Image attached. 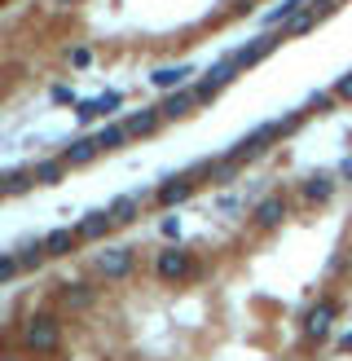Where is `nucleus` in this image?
Instances as JSON below:
<instances>
[{
  "label": "nucleus",
  "instance_id": "obj_18",
  "mask_svg": "<svg viewBox=\"0 0 352 361\" xmlns=\"http://www.w3.org/2000/svg\"><path fill=\"white\" fill-rule=\"evenodd\" d=\"M62 168H66L62 159H44V163H36V168H31V172H36V185H58V180H62Z\"/></svg>",
  "mask_w": 352,
  "mask_h": 361
},
{
  "label": "nucleus",
  "instance_id": "obj_11",
  "mask_svg": "<svg viewBox=\"0 0 352 361\" xmlns=\"http://www.w3.org/2000/svg\"><path fill=\"white\" fill-rule=\"evenodd\" d=\"M110 229H115L110 211H89V216L79 221V238H102V234H110Z\"/></svg>",
  "mask_w": 352,
  "mask_h": 361
},
{
  "label": "nucleus",
  "instance_id": "obj_7",
  "mask_svg": "<svg viewBox=\"0 0 352 361\" xmlns=\"http://www.w3.org/2000/svg\"><path fill=\"white\" fill-rule=\"evenodd\" d=\"M190 190H194V180H190V176H172L167 185H159L155 199H159L163 207H172V203H185V199H190Z\"/></svg>",
  "mask_w": 352,
  "mask_h": 361
},
{
  "label": "nucleus",
  "instance_id": "obj_2",
  "mask_svg": "<svg viewBox=\"0 0 352 361\" xmlns=\"http://www.w3.org/2000/svg\"><path fill=\"white\" fill-rule=\"evenodd\" d=\"M119 106H124L119 93H102V97H93V102L79 106V124H93V119H102V114H115Z\"/></svg>",
  "mask_w": 352,
  "mask_h": 361
},
{
  "label": "nucleus",
  "instance_id": "obj_5",
  "mask_svg": "<svg viewBox=\"0 0 352 361\" xmlns=\"http://www.w3.org/2000/svg\"><path fill=\"white\" fill-rule=\"evenodd\" d=\"M31 348H40V353H48V348H53V343H58V322L53 317H36V322H31Z\"/></svg>",
  "mask_w": 352,
  "mask_h": 361
},
{
  "label": "nucleus",
  "instance_id": "obj_31",
  "mask_svg": "<svg viewBox=\"0 0 352 361\" xmlns=\"http://www.w3.org/2000/svg\"><path fill=\"white\" fill-rule=\"evenodd\" d=\"M339 172H344V176L352 180V159H344V168H339Z\"/></svg>",
  "mask_w": 352,
  "mask_h": 361
},
{
  "label": "nucleus",
  "instance_id": "obj_25",
  "mask_svg": "<svg viewBox=\"0 0 352 361\" xmlns=\"http://www.w3.org/2000/svg\"><path fill=\"white\" fill-rule=\"evenodd\" d=\"M22 269V260H13V256H0V282H9L13 273Z\"/></svg>",
  "mask_w": 352,
  "mask_h": 361
},
{
  "label": "nucleus",
  "instance_id": "obj_27",
  "mask_svg": "<svg viewBox=\"0 0 352 361\" xmlns=\"http://www.w3.org/2000/svg\"><path fill=\"white\" fill-rule=\"evenodd\" d=\"M89 62H93L89 48H71V67H89Z\"/></svg>",
  "mask_w": 352,
  "mask_h": 361
},
{
  "label": "nucleus",
  "instance_id": "obj_17",
  "mask_svg": "<svg viewBox=\"0 0 352 361\" xmlns=\"http://www.w3.org/2000/svg\"><path fill=\"white\" fill-rule=\"evenodd\" d=\"M317 18H322L317 9H299L295 18L287 22V31H282V36H287V40H291V36H304V31H313V27H317Z\"/></svg>",
  "mask_w": 352,
  "mask_h": 361
},
{
  "label": "nucleus",
  "instance_id": "obj_1",
  "mask_svg": "<svg viewBox=\"0 0 352 361\" xmlns=\"http://www.w3.org/2000/svg\"><path fill=\"white\" fill-rule=\"evenodd\" d=\"M282 40H287V36H260V40H251V44H242L238 53H229V58L238 62V67H256V62H260V58H269V53H273V48H278Z\"/></svg>",
  "mask_w": 352,
  "mask_h": 361
},
{
  "label": "nucleus",
  "instance_id": "obj_14",
  "mask_svg": "<svg viewBox=\"0 0 352 361\" xmlns=\"http://www.w3.org/2000/svg\"><path fill=\"white\" fill-rule=\"evenodd\" d=\"M190 75H194V67H163V71H155L150 79H155L159 88H181V84H185Z\"/></svg>",
  "mask_w": 352,
  "mask_h": 361
},
{
  "label": "nucleus",
  "instance_id": "obj_8",
  "mask_svg": "<svg viewBox=\"0 0 352 361\" xmlns=\"http://www.w3.org/2000/svg\"><path fill=\"white\" fill-rule=\"evenodd\" d=\"M330 322H334V304H317L313 313H308V322H304V335L308 339H326Z\"/></svg>",
  "mask_w": 352,
  "mask_h": 361
},
{
  "label": "nucleus",
  "instance_id": "obj_22",
  "mask_svg": "<svg viewBox=\"0 0 352 361\" xmlns=\"http://www.w3.org/2000/svg\"><path fill=\"white\" fill-rule=\"evenodd\" d=\"M31 185H36V172L31 168H13L9 172V194H27Z\"/></svg>",
  "mask_w": 352,
  "mask_h": 361
},
{
  "label": "nucleus",
  "instance_id": "obj_30",
  "mask_svg": "<svg viewBox=\"0 0 352 361\" xmlns=\"http://www.w3.org/2000/svg\"><path fill=\"white\" fill-rule=\"evenodd\" d=\"M5 194H9V176H0V199H5Z\"/></svg>",
  "mask_w": 352,
  "mask_h": 361
},
{
  "label": "nucleus",
  "instance_id": "obj_19",
  "mask_svg": "<svg viewBox=\"0 0 352 361\" xmlns=\"http://www.w3.org/2000/svg\"><path fill=\"white\" fill-rule=\"evenodd\" d=\"M282 216H287V203H282L278 194H273V199H264V203L256 207V221H260V225H278Z\"/></svg>",
  "mask_w": 352,
  "mask_h": 361
},
{
  "label": "nucleus",
  "instance_id": "obj_12",
  "mask_svg": "<svg viewBox=\"0 0 352 361\" xmlns=\"http://www.w3.org/2000/svg\"><path fill=\"white\" fill-rule=\"evenodd\" d=\"M159 119H163L159 110H137V114H132V119H128L124 128H128V137H150V133L159 128Z\"/></svg>",
  "mask_w": 352,
  "mask_h": 361
},
{
  "label": "nucleus",
  "instance_id": "obj_3",
  "mask_svg": "<svg viewBox=\"0 0 352 361\" xmlns=\"http://www.w3.org/2000/svg\"><path fill=\"white\" fill-rule=\"evenodd\" d=\"M132 247H115V251H102V260H97V265H102V273L106 277H128L132 273Z\"/></svg>",
  "mask_w": 352,
  "mask_h": 361
},
{
  "label": "nucleus",
  "instance_id": "obj_21",
  "mask_svg": "<svg viewBox=\"0 0 352 361\" xmlns=\"http://www.w3.org/2000/svg\"><path fill=\"white\" fill-rule=\"evenodd\" d=\"M233 71H238V62H233V58H225V62H216V67L207 71V79H211L216 88H225L229 79H233Z\"/></svg>",
  "mask_w": 352,
  "mask_h": 361
},
{
  "label": "nucleus",
  "instance_id": "obj_23",
  "mask_svg": "<svg viewBox=\"0 0 352 361\" xmlns=\"http://www.w3.org/2000/svg\"><path fill=\"white\" fill-rule=\"evenodd\" d=\"M44 260H48L44 242H22V265H27V269H40Z\"/></svg>",
  "mask_w": 352,
  "mask_h": 361
},
{
  "label": "nucleus",
  "instance_id": "obj_20",
  "mask_svg": "<svg viewBox=\"0 0 352 361\" xmlns=\"http://www.w3.org/2000/svg\"><path fill=\"white\" fill-rule=\"evenodd\" d=\"M304 5H308V0H282L278 9H269V13H264V22H269V27H278V22H291V18H295V13L304 9Z\"/></svg>",
  "mask_w": 352,
  "mask_h": 361
},
{
  "label": "nucleus",
  "instance_id": "obj_29",
  "mask_svg": "<svg viewBox=\"0 0 352 361\" xmlns=\"http://www.w3.org/2000/svg\"><path fill=\"white\" fill-rule=\"evenodd\" d=\"M308 106H313V110H317V106H326V110H330V93H313V97H308Z\"/></svg>",
  "mask_w": 352,
  "mask_h": 361
},
{
  "label": "nucleus",
  "instance_id": "obj_32",
  "mask_svg": "<svg viewBox=\"0 0 352 361\" xmlns=\"http://www.w3.org/2000/svg\"><path fill=\"white\" fill-rule=\"evenodd\" d=\"M58 5H71V0H58Z\"/></svg>",
  "mask_w": 352,
  "mask_h": 361
},
{
  "label": "nucleus",
  "instance_id": "obj_24",
  "mask_svg": "<svg viewBox=\"0 0 352 361\" xmlns=\"http://www.w3.org/2000/svg\"><path fill=\"white\" fill-rule=\"evenodd\" d=\"M62 300L71 304V308H84V304L93 300V287H84V282H75V287H66V291H62Z\"/></svg>",
  "mask_w": 352,
  "mask_h": 361
},
{
  "label": "nucleus",
  "instance_id": "obj_15",
  "mask_svg": "<svg viewBox=\"0 0 352 361\" xmlns=\"http://www.w3.org/2000/svg\"><path fill=\"white\" fill-rule=\"evenodd\" d=\"M93 141H97V150H119V145L128 141V128H124V124H106Z\"/></svg>",
  "mask_w": 352,
  "mask_h": 361
},
{
  "label": "nucleus",
  "instance_id": "obj_4",
  "mask_svg": "<svg viewBox=\"0 0 352 361\" xmlns=\"http://www.w3.org/2000/svg\"><path fill=\"white\" fill-rule=\"evenodd\" d=\"M198 102H194V88H176V93H167V102L159 106L163 119H181V114H190Z\"/></svg>",
  "mask_w": 352,
  "mask_h": 361
},
{
  "label": "nucleus",
  "instance_id": "obj_26",
  "mask_svg": "<svg viewBox=\"0 0 352 361\" xmlns=\"http://www.w3.org/2000/svg\"><path fill=\"white\" fill-rule=\"evenodd\" d=\"M211 97H216V84H211V79H203V84L194 88V102H211Z\"/></svg>",
  "mask_w": 352,
  "mask_h": 361
},
{
  "label": "nucleus",
  "instance_id": "obj_9",
  "mask_svg": "<svg viewBox=\"0 0 352 361\" xmlns=\"http://www.w3.org/2000/svg\"><path fill=\"white\" fill-rule=\"evenodd\" d=\"M185 273H190V256L181 251V247L159 256V277H185Z\"/></svg>",
  "mask_w": 352,
  "mask_h": 361
},
{
  "label": "nucleus",
  "instance_id": "obj_28",
  "mask_svg": "<svg viewBox=\"0 0 352 361\" xmlns=\"http://www.w3.org/2000/svg\"><path fill=\"white\" fill-rule=\"evenodd\" d=\"M334 97H352V71L339 79V88H334Z\"/></svg>",
  "mask_w": 352,
  "mask_h": 361
},
{
  "label": "nucleus",
  "instance_id": "obj_13",
  "mask_svg": "<svg viewBox=\"0 0 352 361\" xmlns=\"http://www.w3.org/2000/svg\"><path fill=\"white\" fill-rule=\"evenodd\" d=\"M334 194V180L326 176V172H317V176H308V185H304V199L308 203H326Z\"/></svg>",
  "mask_w": 352,
  "mask_h": 361
},
{
  "label": "nucleus",
  "instance_id": "obj_6",
  "mask_svg": "<svg viewBox=\"0 0 352 361\" xmlns=\"http://www.w3.org/2000/svg\"><path fill=\"white\" fill-rule=\"evenodd\" d=\"M141 199H145V194H124V199H115L106 211H110V221L115 225H132V221H137V211H141Z\"/></svg>",
  "mask_w": 352,
  "mask_h": 361
},
{
  "label": "nucleus",
  "instance_id": "obj_16",
  "mask_svg": "<svg viewBox=\"0 0 352 361\" xmlns=\"http://www.w3.org/2000/svg\"><path fill=\"white\" fill-rule=\"evenodd\" d=\"M93 155H97V141L84 137V141H71V145L62 150V163H89Z\"/></svg>",
  "mask_w": 352,
  "mask_h": 361
},
{
  "label": "nucleus",
  "instance_id": "obj_10",
  "mask_svg": "<svg viewBox=\"0 0 352 361\" xmlns=\"http://www.w3.org/2000/svg\"><path fill=\"white\" fill-rule=\"evenodd\" d=\"M75 242H79V229H53V234L44 238V251L48 256H71Z\"/></svg>",
  "mask_w": 352,
  "mask_h": 361
}]
</instances>
